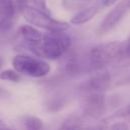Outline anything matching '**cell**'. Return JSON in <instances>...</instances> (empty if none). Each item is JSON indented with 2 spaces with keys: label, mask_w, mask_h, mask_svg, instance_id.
Segmentation results:
<instances>
[{
  "label": "cell",
  "mask_w": 130,
  "mask_h": 130,
  "mask_svg": "<svg viewBox=\"0 0 130 130\" xmlns=\"http://www.w3.org/2000/svg\"><path fill=\"white\" fill-rule=\"evenodd\" d=\"M19 35L22 37L24 43H39L43 40L44 35L29 24H23L18 28Z\"/></svg>",
  "instance_id": "9"
},
{
  "label": "cell",
  "mask_w": 130,
  "mask_h": 130,
  "mask_svg": "<svg viewBox=\"0 0 130 130\" xmlns=\"http://www.w3.org/2000/svg\"><path fill=\"white\" fill-rule=\"evenodd\" d=\"M124 55V43L112 41L99 44L89 51V62L95 68L122 59Z\"/></svg>",
  "instance_id": "2"
},
{
  "label": "cell",
  "mask_w": 130,
  "mask_h": 130,
  "mask_svg": "<svg viewBox=\"0 0 130 130\" xmlns=\"http://www.w3.org/2000/svg\"><path fill=\"white\" fill-rule=\"evenodd\" d=\"M12 66L19 74L34 78L44 77L51 71V66L47 61L39 57L24 54L14 56L12 59Z\"/></svg>",
  "instance_id": "3"
},
{
  "label": "cell",
  "mask_w": 130,
  "mask_h": 130,
  "mask_svg": "<svg viewBox=\"0 0 130 130\" xmlns=\"http://www.w3.org/2000/svg\"><path fill=\"white\" fill-rule=\"evenodd\" d=\"M118 0H102V4L105 7H110L112 5H114Z\"/></svg>",
  "instance_id": "15"
},
{
  "label": "cell",
  "mask_w": 130,
  "mask_h": 130,
  "mask_svg": "<svg viewBox=\"0 0 130 130\" xmlns=\"http://www.w3.org/2000/svg\"><path fill=\"white\" fill-rule=\"evenodd\" d=\"M128 1H129V5H130V0H128Z\"/></svg>",
  "instance_id": "19"
},
{
  "label": "cell",
  "mask_w": 130,
  "mask_h": 130,
  "mask_svg": "<svg viewBox=\"0 0 130 130\" xmlns=\"http://www.w3.org/2000/svg\"><path fill=\"white\" fill-rule=\"evenodd\" d=\"M22 125L24 130H42L43 122L35 116H24L22 118Z\"/></svg>",
  "instance_id": "10"
},
{
  "label": "cell",
  "mask_w": 130,
  "mask_h": 130,
  "mask_svg": "<svg viewBox=\"0 0 130 130\" xmlns=\"http://www.w3.org/2000/svg\"><path fill=\"white\" fill-rule=\"evenodd\" d=\"M110 130H129L128 125L123 122H117L110 127Z\"/></svg>",
  "instance_id": "13"
},
{
  "label": "cell",
  "mask_w": 130,
  "mask_h": 130,
  "mask_svg": "<svg viewBox=\"0 0 130 130\" xmlns=\"http://www.w3.org/2000/svg\"><path fill=\"white\" fill-rule=\"evenodd\" d=\"M64 130H79V128L75 125H72V126H69V127H66Z\"/></svg>",
  "instance_id": "17"
},
{
  "label": "cell",
  "mask_w": 130,
  "mask_h": 130,
  "mask_svg": "<svg viewBox=\"0 0 130 130\" xmlns=\"http://www.w3.org/2000/svg\"><path fill=\"white\" fill-rule=\"evenodd\" d=\"M84 1H89V0H84Z\"/></svg>",
  "instance_id": "20"
},
{
  "label": "cell",
  "mask_w": 130,
  "mask_h": 130,
  "mask_svg": "<svg viewBox=\"0 0 130 130\" xmlns=\"http://www.w3.org/2000/svg\"><path fill=\"white\" fill-rule=\"evenodd\" d=\"M0 68H1V61H0Z\"/></svg>",
  "instance_id": "18"
},
{
  "label": "cell",
  "mask_w": 130,
  "mask_h": 130,
  "mask_svg": "<svg viewBox=\"0 0 130 130\" xmlns=\"http://www.w3.org/2000/svg\"><path fill=\"white\" fill-rule=\"evenodd\" d=\"M123 58L130 59V37L124 43V55H123Z\"/></svg>",
  "instance_id": "14"
},
{
  "label": "cell",
  "mask_w": 130,
  "mask_h": 130,
  "mask_svg": "<svg viewBox=\"0 0 130 130\" xmlns=\"http://www.w3.org/2000/svg\"><path fill=\"white\" fill-rule=\"evenodd\" d=\"M83 113L92 118L100 119L106 113V98L104 93H87L81 101Z\"/></svg>",
  "instance_id": "6"
},
{
  "label": "cell",
  "mask_w": 130,
  "mask_h": 130,
  "mask_svg": "<svg viewBox=\"0 0 130 130\" xmlns=\"http://www.w3.org/2000/svg\"><path fill=\"white\" fill-rule=\"evenodd\" d=\"M129 9L130 5L128 0H122L118 4H116V6H114L110 10V12H108V14L100 23L96 29V35L99 37H102L113 30L121 21V19L127 14Z\"/></svg>",
  "instance_id": "5"
},
{
  "label": "cell",
  "mask_w": 130,
  "mask_h": 130,
  "mask_svg": "<svg viewBox=\"0 0 130 130\" xmlns=\"http://www.w3.org/2000/svg\"><path fill=\"white\" fill-rule=\"evenodd\" d=\"M8 94H9V92H8V91H6L3 87H1V86H0V98H1V96H7Z\"/></svg>",
  "instance_id": "16"
},
{
  "label": "cell",
  "mask_w": 130,
  "mask_h": 130,
  "mask_svg": "<svg viewBox=\"0 0 130 130\" xmlns=\"http://www.w3.org/2000/svg\"><path fill=\"white\" fill-rule=\"evenodd\" d=\"M98 12H99V6H95V5L84 8L71 17L70 23H72L74 25H80V24L86 23L90 19H92Z\"/></svg>",
  "instance_id": "8"
},
{
  "label": "cell",
  "mask_w": 130,
  "mask_h": 130,
  "mask_svg": "<svg viewBox=\"0 0 130 130\" xmlns=\"http://www.w3.org/2000/svg\"><path fill=\"white\" fill-rule=\"evenodd\" d=\"M0 79L2 80H8L12 82H18L20 80V74L15 71L14 69H7L0 72Z\"/></svg>",
  "instance_id": "11"
},
{
  "label": "cell",
  "mask_w": 130,
  "mask_h": 130,
  "mask_svg": "<svg viewBox=\"0 0 130 130\" xmlns=\"http://www.w3.org/2000/svg\"><path fill=\"white\" fill-rule=\"evenodd\" d=\"M70 37L64 31H48L39 43H25L24 46L39 58L56 60L70 48Z\"/></svg>",
  "instance_id": "1"
},
{
  "label": "cell",
  "mask_w": 130,
  "mask_h": 130,
  "mask_svg": "<svg viewBox=\"0 0 130 130\" xmlns=\"http://www.w3.org/2000/svg\"><path fill=\"white\" fill-rule=\"evenodd\" d=\"M111 84V76L108 72H101L90 76L87 80L80 84V89L87 93H104Z\"/></svg>",
  "instance_id": "7"
},
{
  "label": "cell",
  "mask_w": 130,
  "mask_h": 130,
  "mask_svg": "<svg viewBox=\"0 0 130 130\" xmlns=\"http://www.w3.org/2000/svg\"><path fill=\"white\" fill-rule=\"evenodd\" d=\"M29 3L31 5V7H35L41 11H44V12H47V13H50V10L48 9L47 7V2L46 0H29Z\"/></svg>",
  "instance_id": "12"
},
{
  "label": "cell",
  "mask_w": 130,
  "mask_h": 130,
  "mask_svg": "<svg viewBox=\"0 0 130 130\" xmlns=\"http://www.w3.org/2000/svg\"><path fill=\"white\" fill-rule=\"evenodd\" d=\"M20 13L22 14L23 18L31 25L47 29L48 31H65L69 27L68 22L55 19L52 17L51 13L41 11L29 5L23 8Z\"/></svg>",
  "instance_id": "4"
}]
</instances>
